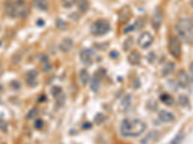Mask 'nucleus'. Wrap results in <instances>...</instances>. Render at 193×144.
<instances>
[{
  "mask_svg": "<svg viewBox=\"0 0 193 144\" xmlns=\"http://www.w3.org/2000/svg\"><path fill=\"white\" fill-rule=\"evenodd\" d=\"M146 129V123L140 119H126L120 126V133L125 137H136L141 136Z\"/></svg>",
  "mask_w": 193,
  "mask_h": 144,
  "instance_id": "nucleus-1",
  "label": "nucleus"
},
{
  "mask_svg": "<svg viewBox=\"0 0 193 144\" xmlns=\"http://www.w3.org/2000/svg\"><path fill=\"white\" fill-rule=\"evenodd\" d=\"M176 31L179 37L186 42H193V19L182 18L176 23Z\"/></svg>",
  "mask_w": 193,
  "mask_h": 144,
  "instance_id": "nucleus-2",
  "label": "nucleus"
},
{
  "mask_svg": "<svg viewBox=\"0 0 193 144\" xmlns=\"http://www.w3.org/2000/svg\"><path fill=\"white\" fill-rule=\"evenodd\" d=\"M110 30V24L105 19H99L91 26V33L94 36H103Z\"/></svg>",
  "mask_w": 193,
  "mask_h": 144,
  "instance_id": "nucleus-3",
  "label": "nucleus"
},
{
  "mask_svg": "<svg viewBox=\"0 0 193 144\" xmlns=\"http://www.w3.org/2000/svg\"><path fill=\"white\" fill-rule=\"evenodd\" d=\"M168 49L170 54L175 57L179 58L182 54V47H181V41L177 37H171L169 38L168 42Z\"/></svg>",
  "mask_w": 193,
  "mask_h": 144,
  "instance_id": "nucleus-4",
  "label": "nucleus"
},
{
  "mask_svg": "<svg viewBox=\"0 0 193 144\" xmlns=\"http://www.w3.org/2000/svg\"><path fill=\"white\" fill-rule=\"evenodd\" d=\"M154 41V37L151 34L149 33H143L139 38L138 41H137V42H138V45L142 48H148L152 45Z\"/></svg>",
  "mask_w": 193,
  "mask_h": 144,
  "instance_id": "nucleus-5",
  "label": "nucleus"
},
{
  "mask_svg": "<svg viewBox=\"0 0 193 144\" xmlns=\"http://www.w3.org/2000/svg\"><path fill=\"white\" fill-rule=\"evenodd\" d=\"M162 20H163V15L161 12V9H157L152 17V25L154 30H159L160 28Z\"/></svg>",
  "mask_w": 193,
  "mask_h": 144,
  "instance_id": "nucleus-6",
  "label": "nucleus"
},
{
  "mask_svg": "<svg viewBox=\"0 0 193 144\" xmlns=\"http://www.w3.org/2000/svg\"><path fill=\"white\" fill-rule=\"evenodd\" d=\"M177 81L180 86L182 89H186L189 84V77L185 70H180L177 75Z\"/></svg>",
  "mask_w": 193,
  "mask_h": 144,
  "instance_id": "nucleus-7",
  "label": "nucleus"
},
{
  "mask_svg": "<svg viewBox=\"0 0 193 144\" xmlns=\"http://www.w3.org/2000/svg\"><path fill=\"white\" fill-rule=\"evenodd\" d=\"M80 56V60L81 62L87 64V65H90L92 63V62H93V52H92L91 50L89 49H84L82 50L79 54Z\"/></svg>",
  "mask_w": 193,
  "mask_h": 144,
  "instance_id": "nucleus-8",
  "label": "nucleus"
},
{
  "mask_svg": "<svg viewBox=\"0 0 193 144\" xmlns=\"http://www.w3.org/2000/svg\"><path fill=\"white\" fill-rule=\"evenodd\" d=\"M159 118L160 121H162L164 123H170L175 119V115H174L173 113H171L170 111L162 110L159 112Z\"/></svg>",
  "mask_w": 193,
  "mask_h": 144,
  "instance_id": "nucleus-9",
  "label": "nucleus"
},
{
  "mask_svg": "<svg viewBox=\"0 0 193 144\" xmlns=\"http://www.w3.org/2000/svg\"><path fill=\"white\" fill-rule=\"evenodd\" d=\"M131 15V11L130 7L126 6L120 11V15H119V21H120L121 23H125L128 20V19H130Z\"/></svg>",
  "mask_w": 193,
  "mask_h": 144,
  "instance_id": "nucleus-10",
  "label": "nucleus"
},
{
  "mask_svg": "<svg viewBox=\"0 0 193 144\" xmlns=\"http://www.w3.org/2000/svg\"><path fill=\"white\" fill-rule=\"evenodd\" d=\"M5 12L6 15L10 17H17L16 5L12 2H7L5 4Z\"/></svg>",
  "mask_w": 193,
  "mask_h": 144,
  "instance_id": "nucleus-11",
  "label": "nucleus"
},
{
  "mask_svg": "<svg viewBox=\"0 0 193 144\" xmlns=\"http://www.w3.org/2000/svg\"><path fill=\"white\" fill-rule=\"evenodd\" d=\"M37 77H38V72L36 70H30L27 72L26 75V83L28 84L30 86L36 85L38 81H37Z\"/></svg>",
  "mask_w": 193,
  "mask_h": 144,
  "instance_id": "nucleus-12",
  "label": "nucleus"
},
{
  "mask_svg": "<svg viewBox=\"0 0 193 144\" xmlns=\"http://www.w3.org/2000/svg\"><path fill=\"white\" fill-rule=\"evenodd\" d=\"M73 47V41L71 38H65L60 44V49L62 52L68 53L70 52Z\"/></svg>",
  "mask_w": 193,
  "mask_h": 144,
  "instance_id": "nucleus-13",
  "label": "nucleus"
},
{
  "mask_svg": "<svg viewBox=\"0 0 193 144\" xmlns=\"http://www.w3.org/2000/svg\"><path fill=\"white\" fill-rule=\"evenodd\" d=\"M158 137H159V132L158 131H152L149 133H147V136L141 140V144H149L152 141H154Z\"/></svg>",
  "mask_w": 193,
  "mask_h": 144,
  "instance_id": "nucleus-14",
  "label": "nucleus"
},
{
  "mask_svg": "<svg viewBox=\"0 0 193 144\" xmlns=\"http://www.w3.org/2000/svg\"><path fill=\"white\" fill-rule=\"evenodd\" d=\"M32 4L35 8L42 10V11H47L48 8V3L47 0H32Z\"/></svg>",
  "mask_w": 193,
  "mask_h": 144,
  "instance_id": "nucleus-15",
  "label": "nucleus"
},
{
  "mask_svg": "<svg viewBox=\"0 0 193 144\" xmlns=\"http://www.w3.org/2000/svg\"><path fill=\"white\" fill-rule=\"evenodd\" d=\"M127 60H128V62H130V63H131L133 65L134 64H138L140 63V60H141V56H140L139 52L133 51V52H131L130 55H128Z\"/></svg>",
  "mask_w": 193,
  "mask_h": 144,
  "instance_id": "nucleus-16",
  "label": "nucleus"
},
{
  "mask_svg": "<svg viewBox=\"0 0 193 144\" xmlns=\"http://www.w3.org/2000/svg\"><path fill=\"white\" fill-rule=\"evenodd\" d=\"M78 78H79V82L81 83V85H87L90 79L88 71L86 69H81L78 74Z\"/></svg>",
  "mask_w": 193,
  "mask_h": 144,
  "instance_id": "nucleus-17",
  "label": "nucleus"
},
{
  "mask_svg": "<svg viewBox=\"0 0 193 144\" xmlns=\"http://www.w3.org/2000/svg\"><path fill=\"white\" fill-rule=\"evenodd\" d=\"M41 63H42V67H43V70L44 72H48L50 69H51V65H50V63L48 59V57L45 55H42L41 56Z\"/></svg>",
  "mask_w": 193,
  "mask_h": 144,
  "instance_id": "nucleus-18",
  "label": "nucleus"
},
{
  "mask_svg": "<svg viewBox=\"0 0 193 144\" xmlns=\"http://www.w3.org/2000/svg\"><path fill=\"white\" fill-rule=\"evenodd\" d=\"M175 63H168L166 65L163 67L162 69V74L163 76H167V75H170L174 70H175Z\"/></svg>",
  "mask_w": 193,
  "mask_h": 144,
  "instance_id": "nucleus-19",
  "label": "nucleus"
},
{
  "mask_svg": "<svg viewBox=\"0 0 193 144\" xmlns=\"http://www.w3.org/2000/svg\"><path fill=\"white\" fill-rule=\"evenodd\" d=\"M89 9V2L87 0H79L78 2V11L80 13H85Z\"/></svg>",
  "mask_w": 193,
  "mask_h": 144,
  "instance_id": "nucleus-20",
  "label": "nucleus"
},
{
  "mask_svg": "<svg viewBox=\"0 0 193 144\" xmlns=\"http://www.w3.org/2000/svg\"><path fill=\"white\" fill-rule=\"evenodd\" d=\"M160 100H161L164 104H166V105H168V106H171L172 103L174 102L173 98L171 97V96H170L169 94H162V95L160 96Z\"/></svg>",
  "mask_w": 193,
  "mask_h": 144,
  "instance_id": "nucleus-21",
  "label": "nucleus"
},
{
  "mask_svg": "<svg viewBox=\"0 0 193 144\" xmlns=\"http://www.w3.org/2000/svg\"><path fill=\"white\" fill-rule=\"evenodd\" d=\"M38 114H39V111H38V109H37V108H33V109H31V110L29 111L28 113H27L26 118H27V119H29V120L34 119L35 117L38 116Z\"/></svg>",
  "mask_w": 193,
  "mask_h": 144,
  "instance_id": "nucleus-22",
  "label": "nucleus"
},
{
  "mask_svg": "<svg viewBox=\"0 0 193 144\" xmlns=\"http://www.w3.org/2000/svg\"><path fill=\"white\" fill-rule=\"evenodd\" d=\"M188 103H189V99L186 95L182 94L179 97V104H180V106H182V107H186Z\"/></svg>",
  "mask_w": 193,
  "mask_h": 144,
  "instance_id": "nucleus-23",
  "label": "nucleus"
},
{
  "mask_svg": "<svg viewBox=\"0 0 193 144\" xmlns=\"http://www.w3.org/2000/svg\"><path fill=\"white\" fill-rule=\"evenodd\" d=\"M183 137H185V134H183V133H178L177 136L175 137V138H174L171 142V144H180L181 141L182 140Z\"/></svg>",
  "mask_w": 193,
  "mask_h": 144,
  "instance_id": "nucleus-24",
  "label": "nucleus"
},
{
  "mask_svg": "<svg viewBox=\"0 0 193 144\" xmlns=\"http://www.w3.org/2000/svg\"><path fill=\"white\" fill-rule=\"evenodd\" d=\"M76 2V0H62L63 6L66 8H71V6H73V4Z\"/></svg>",
  "mask_w": 193,
  "mask_h": 144,
  "instance_id": "nucleus-25",
  "label": "nucleus"
},
{
  "mask_svg": "<svg viewBox=\"0 0 193 144\" xmlns=\"http://www.w3.org/2000/svg\"><path fill=\"white\" fill-rule=\"evenodd\" d=\"M52 93H53V96H54V97H58L59 95L62 94V89H61V88H59V86H54V88L52 89Z\"/></svg>",
  "mask_w": 193,
  "mask_h": 144,
  "instance_id": "nucleus-26",
  "label": "nucleus"
},
{
  "mask_svg": "<svg viewBox=\"0 0 193 144\" xmlns=\"http://www.w3.org/2000/svg\"><path fill=\"white\" fill-rule=\"evenodd\" d=\"M99 80L98 79H94L93 81H92V84H91V88L92 89H93L94 91H98L99 90Z\"/></svg>",
  "mask_w": 193,
  "mask_h": 144,
  "instance_id": "nucleus-27",
  "label": "nucleus"
},
{
  "mask_svg": "<svg viewBox=\"0 0 193 144\" xmlns=\"http://www.w3.org/2000/svg\"><path fill=\"white\" fill-rule=\"evenodd\" d=\"M43 125H44V123H43V121H42L41 119H37V120L35 121L34 126H35V128H36V129L40 130V129H42V128H43Z\"/></svg>",
  "mask_w": 193,
  "mask_h": 144,
  "instance_id": "nucleus-28",
  "label": "nucleus"
},
{
  "mask_svg": "<svg viewBox=\"0 0 193 144\" xmlns=\"http://www.w3.org/2000/svg\"><path fill=\"white\" fill-rule=\"evenodd\" d=\"M0 129H1L2 131H7V123L2 120V119H0Z\"/></svg>",
  "mask_w": 193,
  "mask_h": 144,
  "instance_id": "nucleus-29",
  "label": "nucleus"
},
{
  "mask_svg": "<svg viewBox=\"0 0 193 144\" xmlns=\"http://www.w3.org/2000/svg\"><path fill=\"white\" fill-rule=\"evenodd\" d=\"M189 78L193 82V63L189 66Z\"/></svg>",
  "mask_w": 193,
  "mask_h": 144,
  "instance_id": "nucleus-30",
  "label": "nucleus"
},
{
  "mask_svg": "<svg viewBox=\"0 0 193 144\" xmlns=\"http://www.w3.org/2000/svg\"><path fill=\"white\" fill-rule=\"evenodd\" d=\"M1 74H2V67L0 66V76H1Z\"/></svg>",
  "mask_w": 193,
  "mask_h": 144,
  "instance_id": "nucleus-31",
  "label": "nucleus"
},
{
  "mask_svg": "<svg viewBox=\"0 0 193 144\" xmlns=\"http://www.w3.org/2000/svg\"><path fill=\"white\" fill-rule=\"evenodd\" d=\"M190 5L193 7V0H191V1H190Z\"/></svg>",
  "mask_w": 193,
  "mask_h": 144,
  "instance_id": "nucleus-32",
  "label": "nucleus"
},
{
  "mask_svg": "<svg viewBox=\"0 0 193 144\" xmlns=\"http://www.w3.org/2000/svg\"><path fill=\"white\" fill-rule=\"evenodd\" d=\"M1 91H2V86L0 85V92H1Z\"/></svg>",
  "mask_w": 193,
  "mask_h": 144,
  "instance_id": "nucleus-33",
  "label": "nucleus"
}]
</instances>
